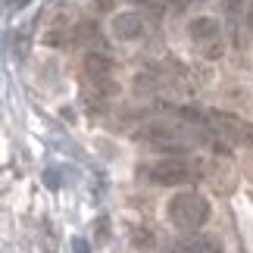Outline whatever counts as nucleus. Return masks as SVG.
Returning a JSON list of instances; mask_svg holds the SVG:
<instances>
[{
    "instance_id": "3",
    "label": "nucleus",
    "mask_w": 253,
    "mask_h": 253,
    "mask_svg": "<svg viewBox=\"0 0 253 253\" xmlns=\"http://www.w3.org/2000/svg\"><path fill=\"white\" fill-rule=\"evenodd\" d=\"M172 253H222V244L216 238H188V241H181Z\"/></svg>"
},
{
    "instance_id": "1",
    "label": "nucleus",
    "mask_w": 253,
    "mask_h": 253,
    "mask_svg": "<svg viewBox=\"0 0 253 253\" xmlns=\"http://www.w3.org/2000/svg\"><path fill=\"white\" fill-rule=\"evenodd\" d=\"M210 216V207L207 200L197 197V194H178V197L169 200V219L175 222L178 228H200Z\"/></svg>"
},
{
    "instance_id": "2",
    "label": "nucleus",
    "mask_w": 253,
    "mask_h": 253,
    "mask_svg": "<svg viewBox=\"0 0 253 253\" xmlns=\"http://www.w3.org/2000/svg\"><path fill=\"white\" fill-rule=\"evenodd\" d=\"M144 175H147L153 184H166V188H172V184L194 181V178H197V169H191V163H184V160H163V163L147 166Z\"/></svg>"
},
{
    "instance_id": "4",
    "label": "nucleus",
    "mask_w": 253,
    "mask_h": 253,
    "mask_svg": "<svg viewBox=\"0 0 253 253\" xmlns=\"http://www.w3.org/2000/svg\"><path fill=\"white\" fill-rule=\"evenodd\" d=\"M131 244L138 250H153V231L150 228H131Z\"/></svg>"
},
{
    "instance_id": "5",
    "label": "nucleus",
    "mask_w": 253,
    "mask_h": 253,
    "mask_svg": "<svg viewBox=\"0 0 253 253\" xmlns=\"http://www.w3.org/2000/svg\"><path fill=\"white\" fill-rule=\"evenodd\" d=\"M244 144H247V147H253V125H247V128H244Z\"/></svg>"
}]
</instances>
